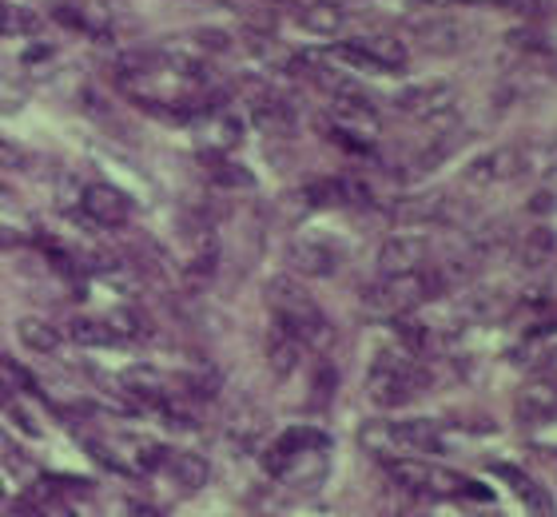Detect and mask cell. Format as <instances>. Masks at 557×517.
Masks as SVG:
<instances>
[{"instance_id": "6da1fadb", "label": "cell", "mask_w": 557, "mask_h": 517, "mask_svg": "<svg viewBox=\"0 0 557 517\" xmlns=\"http://www.w3.org/2000/svg\"><path fill=\"white\" fill-rule=\"evenodd\" d=\"M268 470L290 490H319L326 478V434L311 426H290L268 450Z\"/></svg>"}, {"instance_id": "7a4b0ae2", "label": "cell", "mask_w": 557, "mask_h": 517, "mask_svg": "<svg viewBox=\"0 0 557 517\" xmlns=\"http://www.w3.org/2000/svg\"><path fill=\"white\" fill-rule=\"evenodd\" d=\"M426 386H430L426 367L410 350H379L371 362V374H367V398L374 406H383V410L407 406Z\"/></svg>"}, {"instance_id": "3957f363", "label": "cell", "mask_w": 557, "mask_h": 517, "mask_svg": "<svg viewBox=\"0 0 557 517\" xmlns=\"http://www.w3.org/2000/svg\"><path fill=\"white\" fill-rule=\"evenodd\" d=\"M268 307L275 315L278 327H287L290 334H299L302 346H326L331 343V322L319 310V303L290 279H271L268 283Z\"/></svg>"}, {"instance_id": "277c9868", "label": "cell", "mask_w": 557, "mask_h": 517, "mask_svg": "<svg viewBox=\"0 0 557 517\" xmlns=\"http://www.w3.org/2000/svg\"><path fill=\"white\" fill-rule=\"evenodd\" d=\"M446 287V275H442L438 267L430 271H407V275H383L367 291V307L374 315H386V319H403V315H414L418 307H426L438 291Z\"/></svg>"}, {"instance_id": "5b68a950", "label": "cell", "mask_w": 557, "mask_h": 517, "mask_svg": "<svg viewBox=\"0 0 557 517\" xmlns=\"http://www.w3.org/2000/svg\"><path fill=\"white\" fill-rule=\"evenodd\" d=\"M391 482L398 490H407L414 497H434V502H450V497L466 494V478H458L454 470H442V466H426L418 458H391L383 461Z\"/></svg>"}, {"instance_id": "8992f818", "label": "cell", "mask_w": 557, "mask_h": 517, "mask_svg": "<svg viewBox=\"0 0 557 517\" xmlns=\"http://www.w3.org/2000/svg\"><path fill=\"white\" fill-rule=\"evenodd\" d=\"M454 100H458V88L450 81H422L407 84L395 96V112L407 115V120H418V124H434V120L454 115Z\"/></svg>"}, {"instance_id": "52a82bcc", "label": "cell", "mask_w": 557, "mask_h": 517, "mask_svg": "<svg viewBox=\"0 0 557 517\" xmlns=\"http://www.w3.org/2000/svg\"><path fill=\"white\" fill-rule=\"evenodd\" d=\"M530 168V156L522 148H494V151H482L478 160H470V168L462 172V184L466 187H498V184H510L518 175Z\"/></svg>"}, {"instance_id": "ba28073f", "label": "cell", "mask_w": 557, "mask_h": 517, "mask_svg": "<svg viewBox=\"0 0 557 517\" xmlns=\"http://www.w3.org/2000/svg\"><path fill=\"white\" fill-rule=\"evenodd\" d=\"M343 263V251L323 235H299L287 247V267L302 279H331Z\"/></svg>"}, {"instance_id": "9c48e42d", "label": "cell", "mask_w": 557, "mask_h": 517, "mask_svg": "<svg viewBox=\"0 0 557 517\" xmlns=\"http://www.w3.org/2000/svg\"><path fill=\"white\" fill-rule=\"evenodd\" d=\"M81 211L96 227H124L132 219V199L112 184H88L81 192Z\"/></svg>"}, {"instance_id": "30bf717a", "label": "cell", "mask_w": 557, "mask_h": 517, "mask_svg": "<svg viewBox=\"0 0 557 517\" xmlns=\"http://www.w3.org/2000/svg\"><path fill=\"white\" fill-rule=\"evenodd\" d=\"M283 4H287L290 21L311 36H338L347 24V12L335 0H283Z\"/></svg>"}, {"instance_id": "8fae6325", "label": "cell", "mask_w": 557, "mask_h": 517, "mask_svg": "<svg viewBox=\"0 0 557 517\" xmlns=\"http://www.w3.org/2000/svg\"><path fill=\"white\" fill-rule=\"evenodd\" d=\"M196 120H199V144H203V156H227V151L239 144V136H244V124H239L227 108H211V112L196 115Z\"/></svg>"}, {"instance_id": "7c38bea8", "label": "cell", "mask_w": 557, "mask_h": 517, "mask_svg": "<svg viewBox=\"0 0 557 517\" xmlns=\"http://www.w3.org/2000/svg\"><path fill=\"white\" fill-rule=\"evenodd\" d=\"M426 239H418V235H391L383 243V251H379V271L383 275H407V271H422L426 267Z\"/></svg>"}, {"instance_id": "4fadbf2b", "label": "cell", "mask_w": 557, "mask_h": 517, "mask_svg": "<svg viewBox=\"0 0 557 517\" xmlns=\"http://www.w3.org/2000/svg\"><path fill=\"white\" fill-rule=\"evenodd\" d=\"M350 40L367 52V60L374 64V72H403L410 64V45L403 40V36L371 33V36H350Z\"/></svg>"}, {"instance_id": "5bb4252c", "label": "cell", "mask_w": 557, "mask_h": 517, "mask_svg": "<svg viewBox=\"0 0 557 517\" xmlns=\"http://www.w3.org/2000/svg\"><path fill=\"white\" fill-rule=\"evenodd\" d=\"M518 418L525 426H542V422H554L557 418V386L554 379H534L525 382L522 391H518V403H513Z\"/></svg>"}, {"instance_id": "9a60e30c", "label": "cell", "mask_w": 557, "mask_h": 517, "mask_svg": "<svg viewBox=\"0 0 557 517\" xmlns=\"http://www.w3.org/2000/svg\"><path fill=\"white\" fill-rule=\"evenodd\" d=\"M268 367L271 374H278V379H287V374H295V367L302 362V338L299 334H290L287 327H278V322H271V331H268Z\"/></svg>"}, {"instance_id": "2e32d148", "label": "cell", "mask_w": 557, "mask_h": 517, "mask_svg": "<svg viewBox=\"0 0 557 517\" xmlns=\"http://www.w3.org/2000/svg\"><path fill=\"white\" fill-rule=\"evenodd\" d=\"M76 346H120L124 343V334L112 327V319H92V315H76V319L64 327Z\"/></svg>"}, {"instance_id": "e0dca14e", "label": "cell", "mask_w": 557, "mask_h": 517, "mask_svg": "<svg viewBox=\"0 0 557 517\" xmlns=\"http://www.w3.org/2000/svg\"><path fill=\"white\" fill-rule=\"evenodd\" d=\"M359 438L379 461L407 458V446H403V438H398V422H367L359 430Z\"/></svg>"}, {"instance_id": "ac0fdd59", "label": "cell", "mask_w": 557, "mask_h": 517, "mask_svg": "<svg viewBox=\"0 0 557 517\" xmlns=\"http://www.w3.org/2000/svg\"><path fill=\"white\" fill-rule=\"evenodd\" d=\"M490 470L498 473V478H502L506 485H510V490H518V494H522V502H525L530 509H537L542 517L554 514V506H549V494L534 482V478H530V473H522L518 466H506V461H498V466H490Z\"/></svg>"}, {"instance_id": "d6986e66", "label": "cell", "mask_w": 557, "mask_h": 517, "mask_svg": "<svg viewBox=\"0 0 557 517\" xmlns=\"http://www.w3.org/2000/svg\"><path fill=\"white\" fill-rule=\"evenodd\" d=\"M398 438L407 454H438L442 450V426L430 422V418H410V422H398Z\"/></svg>"}, {"instance_id": "ffe728a7", "label": "cell", "mask_w": 557, "mask_h": 517, "mask_svg": "<svg viewBox=\"0 0 557 517\" xmlns=\"http://www.w3.org/2000/svg\"><path fill=\"white\" fill-rule=\"evenodd\" d=\"M16 338H21V343L28 346V350H33V355H57L60 343H64V334H60L57 327H52V322L33 319V315L16 322Z\"/></svg>"}, {"instance_id": "44dd1931", "label": "cell", "mask_w": 557, "mask_h": 517, "mask_svg": "<svg viewBox=\"0 0 557 517\" xmlns=\"http://www.w3.org/2000/svg\"><path fill=\"white\" fill-rule=\"evenodd\" d=\"M168 470H172V478L184 490H199V485H208L211 470L208 461L199 458V454H191V450H168V461H163Z\"/></svg>"}, {"instance_id": "7402d4cb", "label": "cell", "mask_w": 557, "mask_h": 517, "mask_svg": "<svg viewBox=\"0 0 557 517\" xmlns=\"http://www.w3.org/2000/svg\"><path fill=\"white\" fill-rule=\"evenodd\" d=\"M450 211V199L438 196V192H430V196H414V199H403L395 207L398 219H407V223H426V219H442Z\"/></svg>"}, {"instance_id": "603a6c76", "label": "cell", "mask_w": 557, "mask_h": 517, "mask_svg": "<svg viewBox=\"0 0 557 517\" xmlns=\"http://www.w3.org/2000/svg\"><path fill=\"white\" fill-rule=\"evenodd\" d=\"M36 28H40V12L12 4V0H0V40L4 36H33Z\"/></svg>"}, {"instance_id": "cb8c5ba5", "label": "cell", "mask_w": 557, "mask_h": 517, "mask_svg": "<svg viewBox=\"0 0 557 517\" xmlns=\"http://www.w3.org/2000/svg\"><path fill=\"white\" fill-rule=\"evenodd\" d=\"M418 40L426 45V52H458L466 45V33L458 24H426V28H418Z\"/></svg>"}, {"instance_id": "d4e9b609", "label": "cell", "mask_w": 557, "mask_h": 517, "mask_svg": "<svg viewBox=\"0 0 557 517\" xmlns=\"http://www.w3.org/2000/svg\"><path fill=\"white\" fill-rule=\"evenodd\" d=\"M203 163H208L211 180L220 187H251L256 184V175L247 172V168H239V163H232L227 156H203Z\"/></svg>"}, {"instance_id": "484cf974", "label": "cell", "mask_w": 557, "mask_h": 517, "mask_svg": "<svg viewBox=\"0 0 557 517\" xmlns=\"http://www.w3.org/2000/svg\"><path fill=\"white\" fill-rule=\"evenodd\" d=\"M549 255H554V231L534 227L530 235H525V243H522V263L525 267H542Z\"/></svg>"}, {"instance_id": "4316f807", "label": "cell", "mask_w": 557, "mask_h": 517, "mask_svg": "<svg viewBox=\"0 0 557 517\" xmlns=\"http://www.w3.org/2000/svg\"><path fill=\"white\" fill-rule=\"evenodd\" d=\"M24 103H28V84L0 72V112L12 115V112H21Z\"/></svg>"}, {"instance_id": "83f0119b", "label": "cell", "mask_w": 557, "mask_h": 517, "mask_svg": "<svg viewBox=\"0 0 557 517\" xmlns=\"http://www.w3.org/2000/svg\"><path fill=\"white\" fill-rule=\"evenodd\" d=\"M0 168L4 172H28L33 168V151L24 148V144H16V139L0 136Z\"/></svg>"}, {"instance_id": "f1b7e54d", "label": "cell", "mask_w": 557, "mask_h": 517, "mask_svg": "<svg viewBox=\"0 0 557 517\" xmlns=\"http://www.w3.org/2000/svg\"><path fill=\"white\" fill-rule=\"evenodd\" d=\"M502 9L513 12V16H522V21H534L537 12H542V0H506Z\"/></svg>"}, {"instance_id": "f546056e", "label": "cell", "mask_w": 557, "mask_h": 517, "mask_svg": "<svg viewBox=\"0 0 557 517\" xmlns=\"http://www.w3.org/2000/svg\"><path fill=\"white\" fill-rule=\"evenodd\" d=\"M16 247H24V235L9 223H0V251H16Z\"/></svg>"}, {"instance_id": "4dcf8cb0", "label": "cell", "mask_w": 557, "mask_h": 517, "mask_svg": "<svg viewBox=\"0 0 557 517\" xmlns=\"http://www.w3.org/2000/svg\"><path fill=\"white\" fill-rule=\"evenodd\" d=\"M454 4H470V9H502L506 0H454Z\"/></svg>"}, {"instance_id": "1f68e13d", "label": "cell", "mask_w": 557, "mask_h": 517, "mask_svg": "<svg viewBox=\"0 0 557 517\" xmlns=\"http://www.w3.org/2000/svg\"><path fill=\"white\" fill-rule=\"evenodd\" d=\"M132 514H136V517H163L160 509H156V506H144V502H132Z\"/></svg>"}, {"instance_id": "d6a6232c", "label": "cell", "mask_w": 557, "mask_h": 517, "mask_svg": "<svg viewBox=\"0 0 557 517\" xmlns=\"http://www.w3.org/2000/svg\"><path fill=\"white\" fill-rule=\"evenodd\" d=\"M414 4H422V9H450L454 0H414Z\"/></svg>"}, {"instance_id": "836d02e7", "label": "cell", "mask_w": 557, "mask_h": 517, "mask_svg": "<svg viewBox=\"0 0 557 517\" xmlns=\"http://www.w3.org/2000/svg\"><path fill=\"white\" fill-rule=\"evenodd\" d=\"M549 379H554V386H557V374H549Z\"/></svg>"}]
</instances>
